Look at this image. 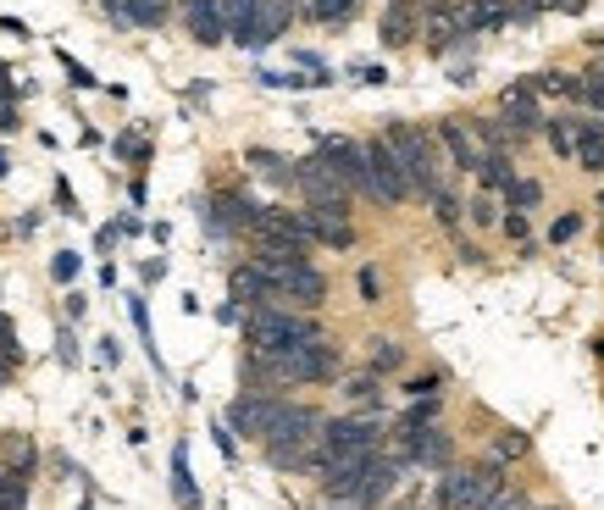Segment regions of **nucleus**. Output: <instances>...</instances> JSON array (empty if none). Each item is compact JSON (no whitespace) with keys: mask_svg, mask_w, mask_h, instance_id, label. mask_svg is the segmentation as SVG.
<instances>
[{"mask_svg":"<svg viewBox=\"0 0 604 510\" xmlns=\"http://www.w3.org/2000/svg\"><path fill=\"white\" fill-rule=\"evenodd\" d=\"M383 145L394 150V162H399L410 195H433V189H444V173H438V139H433L427 128H416V123H388V128H383Z\"/></svg>","mask_w":604,"mask_h":510,"instance_id":"nucleus-1","label":"nucleus"},{"mask_svg":"<svg viewBox=\"0 0 604 510\" xmlns=\"http://www.w3.org/2000/svg\"><path fill=\"white\" fill-rule=\"evenodd\" d=\"M244 339H250V355H278L289 344H305V339H322L316 316L305 311H283V305H256L244 316Z\"/></svg>","mask_w":604,"mask_h":510,"instance_id":"nucleus-2","label":"nucleus"},{"mask_svg":"<svg viewBox=\"0 0 604 510\" xmlns=\"http://www.w3.org/2000/svg\"><path fill=\"white\" fill-rule=\"evenodd\" d=\"M261 267V261H256ZM267 283H272V300H283V311H322L327 300V278L311 267V261H278V267H261Z\"/></svg>","mask_w":604,"mask_h":510,"instance_id":"nucleus-3","label":"nucleus"},{"mask_svg":"<svg viewBox=\"0 0 604 510\" xmlns=\"http://www.w3.org/2000/svg\"><path fill=\"white\" fill-rule=\"evenodd\" d=\"M294 184H300V195H305V211H322V217L350 222V189H344V178H339L322 156L294 162Z\"/></svg>","mask_w":604,"mask_h":510,"instance_id":"nucleus-4","label":"nucleus"},{"mask_svg":"<svg viewBox=\"0 0 604 510\" xmlns=\"http://www.w3.org/2000/svg\"><path fill=\"white\" fill-rule=\"evenodd\" d=\"M504 493V466L499 460H477L444 477V504L449 510H488Z\"/></svg>","mask_w":604,"mask_h":510,"instance_id":"nucleus-5","label":"nucleus"},{"mask_svg":"<svg viewBox=\"0 0 604 510\" xmlns=\"http://www.w3.org/2000/svg\"><path fill=\"white\" fill-rule=\"evenodd\" d=\"M361 150H366V195H372V200H383V206H405V200H410V184H405V173H399L394 150L383 145V134H377V139H366Z\"/></svg>","mask_w":604,"mask_h":510,"instance_id":"nucleus-6","label":"nucleus"},{"mask_svg":"<svg viewBox=\"0 0 604 510\" xmlns=\"http://www.w3.org/2000/svg\"><path fill=\"white\" fill-rule=\"evenodd\" d=\"M377 444H383V427L372 416H333V421H322V438H316L322 455H333V449H372L377 455Z\"/></svg>","mask_w":604,"mask_h":510,"instance_id":"nucleus-7","label":"nucleus"},{"mask_svg":"<svg viewBox=\"0 0 604 510\" xmlns=\"http://www.w3.org/2000/svg\"><path fill=\"white\" fill-rule=\"evenodd\" d=\"M433 139L444 145L449 167H460V173H477V167H482V156H488V145L477 139V128H471V123H460V117H444Z\"/></svg>","mask_w":604,"mask_h":510,"instance_id":"nucleus-8","label":"nucleus"},{"mask_svg":"<svg viewBox=\"0 0 604 510\" xmlns=\"http://www.w3.org/2000/svg\"><path fill=\"white\" fill-rule=\"evenodd\" d=\"M278 405H283L278 394H244V399L228 405V427L244 433V438H256V444H267V433L278 421Z\"/></svg>","mask_w":604,"mask_h":510,"instance_id":"nucleus-9","label":"nucleus"},{"mask_svg":"<svg viewBox=\"0 0 604 510\" xmlns=\"http://www.w3.org/2000/svg\"><path fill=\"white\" fill-rule=\"evenodd\" d=\"M316 156H322V162L344 178V189H350V195H366V150H361L355 139H339V134H333V139H322V145H316Z\"/></svg>","mask_w":604,"mask_h":510,"instance_id":"nucleus-10","label":"nucleus"},{"mask_svg":"<svg viewBox=\"0 0 604 510\" xmlns=\"http://www.w3.org/2000/svg\"><path fill=\"white\" fill-rule=\"evenodd\" d=\"M416 34L427 40V51H433V56H449V51L466 40V29H460V18H455L449 0H433V7L421 12V23H416Z\"/></svg>","mask_w":604,"mask_h":510,"instance_id":"nucleus-11","label":"nucleus"},{"mask_svg":"<svg viewBox=\"0 0 604 510\" xmlns=\"http://www.w3.org/2000/svg\"><path fill=\"white\" fill-rule=\"evenodd\" d=\"M294 12H300V0H261V12H256V34H250V51H261V45L283 40V34H289V23H294Z\"/></svg>","mask_w":604,"mask_h":510,"instance_id":"nucleus-12","label":"nucleus"},{"mask_svg":"<svg viewBox=\"0 0 604 510\" xmlns=\"http://www.w3.org/2000/svg\"><path fill=\"white\" fill-rule=\"evenodd\" d=\"M184 29L200 40V45H222V7L217 0H184Z\"/></svg>","mask_w":604,"mask_h":510,"instance_id":"nucleus-13","label":"nucleus"},{"mask_svg":"<svg viewBox=\"0 0 604 510\" xmlns=\"http://www.w3.org/2000/svg\"><path fill=\"white\" fill-rule=\"evenodd\" d=\"M499 112H504V117H510V123H521V128H527V134H532V128H543V123H549V117H543V101H538V95H532V90H527V84H510V90H504V95H499Z\"/></svg>","mask_w":604,"mask_h":510,"instance_id":"nucleus-14","label":"nucleus"},{"mask_svg":"<svg viewBox=\"0 0 604 510\" xmlns=\"http://www.w3.org/2000/svg\"><path fill=\"white\" fill-rule=\"evenodd\" d=\"M394 482H399V466L394 460H366V477H361V493H355V504L361 510H372V504H383L388 493H394Z\"/></svg>","mask_w":604,"mask_h":510,"instance_id":"nucleus-15","label":"nucleus"},{"mask_svg":"<svg viewBox=\"0 0 604 510\" xmlns=\"http://www.w3.org/2000/svg\"><path fill=\"white\" fill-rule=\"evenodd\" d=\"M222 7V34L233 40V45H244L250 51V34H256V12H261V0H217Z\"/></svg>","mask_w":604,"mask_h":510,"instance_id":"nucleus-16","label":"nucleus"},{"mask_svg":"<svg viewBox=\"0 0 604 510\" xmlns=\"http://www.w3.org/2000/svg\"><path fill=\"white\" fill-rule=\"evenodd\" d=\"M228 294H233V300H244V305H272V283H267V272H261L256 261L233 267V278H228Z\"/></svg>","mask_w":604,"mask_h":510,"instance_id":"nucleus-17","label":"nucleus"},{"mask_svg":"<svg viewBox=\"0 0 604 510\" xmlns=\"http://www.w3.org/2000/svg\"><path fill=\"white\" fill-rule=\"evenodd\" d=\"M416 23H421V18H416L410 0H394V7L383 12V45H388V51L410 45V40H416Z\"/></svg>","mask_w":604,"mask_h":510,"instance_id":"nucleus-18","label":"nucleus"},{"mask_svg":"<svg viewBox=\"0 0 604 510\" xmlns=\"http://www.w3.org/2000/svg\"><path fill=\"white\" fill-rule=\"evenodd\" d=\"M405 449H410V460H421V466H449V433H438V427H416V433L405 438Z\"/></svg>","mask_w":604,"mask_h":510,"instance_id":"nucleus-19","label":"nucleus"},{"mask_svg":"<svg viewBox=\"0 0 604 510\" xmlns=\"http://www.w3.org/2000/svg\"><path fill=\"white\" fill-rule=\"evenodd\" d=\"M571 139H576L582 173H604V123H571Z\"/></svg>","mask_w":604,"mask_h":510,"instance_id":"nucleus-20","label":"nucleus"},{"mask_svg":"<svg viewBox=\"0 0 604 510\" xmlns=\"http://www.w3.org/2000/svg\"><path fill=\"white\" fill-rule=\"evenodd\" d=\"M173 12V0H123V23L128 29H162Z\"/></svg>","mask_w":604,"mask_h":510,"instance_id":"nucleus-21","label":"nucleus"},{"mask_svg":"<svg viewBox=\"0 0 604 510\" xmlns=\"http://www.w3.org/2000/svg\"><path fill=\"white\" fill-rule=\"evenodd\" d=\"M527 90H532L538 101H543V95H554V101H560V95H565V101H582V79H576V73H538V79H527Z\"/></svg>","mask_w":604,"mask_h":510,"instance_id":"nucleus-22","label":"nucleus"},{"mask_svg":"<svg viewBox=\"0 0 604 510\" xmlns=\"http://www.w3.org/2000/svg\"><path fill=\"white\" fill-rule=\"evenodd\" d=\"M477 178H482V189H488V195H504V184L516 178V167H510V156H504V150H488V156H482V167H477Z\"/></svg>","mask_w":604,"mask_h":510,"instance_id":"nucleus-23","label":"nucleus"},{"mask_svg":"<svg viewBox=\"0 0 604 510\" xmlns=\"http://www.w3.org/2000/svg\"><path fill=\"white\" fill-rule=\"evenodd\" d=\"M173 493H178L184 510H200V488L189 482V455H184V444L173 449Z\"/></svg>","mask_w":604,"mask_h":510,"instance_id":"nucleus-24","label":"nucleus"},{"mask_svg":"<svg viewBox=\"0 0 604 510\" xmlns=\"http://www.w3.org/2000/svg\"><path fill=\"white\" fill-rule=\"evenodd\" d=\"M0 510H29V477L0 466Z\"/></svg>","mask_w":604,"mask_h":510,"instance_id":"nucleus-25","label":"nucleus"},{"mask_svg":"<svg viewBox=\"0 0 604 510\" xmlns=\"http://www.w3.org/2000/svg\"><path fill=\"white\" fill-rule=\"evenodd\" d=\"M538 200H543V189H538L532 178H510V184H504V206H510V211H532Z\"/></svg>","mask_w":604,"mask_h":510,"instance_id":"nucleus-26","label":"nucleus"},{"mask_svg":"<svg viewBox=\"0 0 604 510\" xmlns=\"http://www.w3.org/2000/svg\"><path fill=\"white\" fill-rule=\"evenodd\" d=\"M7 471H18V477H29L34 471V444H29V433H7Z\"/></svg>","mask_w":604,"mask_h":510,"instance_id":"nucleus-27","label":"nucleus"},{"mask_svg":"<svg viewBox=\"0 0 604 510\" xmlns=\"http://www.w3.org/2000/svg\"><path fill=\"white\" fill-rule=\"evenodd\" d=\"M355 12V0H305V18L311 23H344Z\"/></svg>","mask_w":604,"mask_h":510,"instance_id":"nucleus-28","label":"nucleus"},{"mask_svg":"<svg viewBox=\"0 0 604 510\" xmlns=\"http://www.w3.org/2000/svg\"><path fill=\"white\" fill-rule=\"evenodd\" d=\"M543 139H549V150L554 156H576V139H571V117H554V123H543Z\"/></svg>","mask_w":604,"mask_h":510,"instance_id":"nucleus-29","label":"nucleus"},{"mask_svg":"<svg viewBox=\"0 0 604 510\" xmlns=\"http://www.w3.org/2000/svg\"><path fill=\"white\" fill-rule=\"evenodd\" d=\"M344 394H350L355 405H377V399H383V383H377V372H361V377L344 383Z\"/></svg>","mask_w":604,"mask_h":510,"instance_id":"nucleus-30","label":"nucleus"},{"mask_svg":"<svg viewBox=\"0 0 604 510\" xmlns=\"http://www.w3.org/2000/svg\"><path fill=\"white\" fill-rule=\"evenodd\" d=\"M394 366H405V350L394 339H372V372H394Z\"/></svg>","mask_w":604,"mask_h":510,"instance_id":"nucleus-31","label":"nucleus"},{"mask_svg":"<svg viewBox=\"0 0 604 510\" xmlns=\"http://www.w3.org/2000/svg\"><path fill=\"white\" fill-rule=\"evenodd\" d=\"M521 455H527V433H516V427H510V433H499V438H493V460H499V466H504V460H521Z\"/></svg>","mask_w":604,"mask_h":510,"instance_id":"nucleus-32","label":"nucleus"},{"mask_svg":"<svg viewBox=\"0 0 604 510\" xmlns=\"http://www.w3.org/2000/svg\"><path fill=\"white\" fill-rule=\"evenodd\" d=\"M466 211H471V222H477V228H488V222H499V200H493L488 189H482V195H477V200H471Z\"/></svg>","mask_w":604,"mask_h":510,"instance_id":"nucleus-33","label":"nucleus"},{"mask_svg":"<svg viewBox=\"0 0 604 510\" xmlns=\"http://www.w3.org/2000/svg\"><path fill=\"white\" fill-rule=\"evenodd\" d=\"M355 289H361V300H366V305H377V300H383V278H377V267H361Z\"/></svg>","mask_w":604,"mask_h":510,"instance_id":"nucleus-34","label":"nucleus"},{"mask_svg":"<svg viewBox=\"0 0 604 510\" xmlns=\"http://www.w3.org/2000/svg\"><path fill=\"white\" fill-rule=\"evenodd\" d=\"M0 355L18 361V327H12V316H7V311H0Z\"/></svg>","mask_w":604,"mask_h":510,"instance_id":"nucleus-35","label":"nucleus"},{"mask_svg":"<svg viewBox=\"0 0 604 510\" xmlns=\"http://www.w3.org/2000/svg\"><path fill=\"white\" fill-rule=\"evenodd\" d=\"M538 12H554V0H516V23H532Z\"/></svg>","mask_w":604,"mask_h":510,"instance_id":"nucleus-36","label":"nucleus"},{"mask_svg":"<svg viewBox=\"0 0 604 510\" xmlns=\"http://www.w3.org/2000/svg\"><path fill=\"white\" fill-rule=\"evenodd\" d=\"M582 101H587V106H593V112L604 117V84H593V79H582Z\"/></svg>","mask_w":604,"mask_h":510,"instance_id":"nucleus-37","label":"nucleus"},{"mask_svg":"<svg viewBox=\"0 0 604 510\" xmlns=\"http://www.w3.org/2000/svg\"><path fill=\"white\" fill-rule=\"evenodd\" d=\"M576 228H582V222H576V217H560V222H554V228H549V239H554V244H565V239H571V233H576Z\"/></svg>","mask_w":604,"mask_h":510,"instance_id":"nucleus-38","label":"nucleus"},{"mask_svg":"<svg viewBox=\"0 0 604 510\" xmlns=\"http://www.w3.org/2000/svg\"><path fill=\"white\" fill-rule=\"evenodd\" d=\"M56 278H62V283H67V278H79V256H73V250H62V256H56Z\"/></svg>","mask_w":604,"mask_h":510,"instance_id":"nucleus-39","label":"nucleus"},{"mask_svg":"<svg viewBox=\"0 0 604 510\" xmlns=\"http://www.w3.org/2000/svg\"><path fill=\"white\" fill-rule=\"evenodd\" d=\"M504 233L521 244V239H527V217H521V211H510V217H504Z\"/></svg>","mask_w":604,"mask_h":510,"instance_id":"nucleus-40","label":"nucleus"},{"mask_svg":"<svg viewBox=\"0 0 604 510\" xmlns=\"http://www.w3.org/2000/svg\"><path fill=\"white\" fill-rule=\"evenodd\" d=\"M438 383H444V377H438V372H427V377H416V383H410V394H416V399H421V394H438Z\"/></svg>","mask_w":604,"mask_h":510,"instance_id":"nucleus-41","label":"nucleus"},{"mask_svg":"<svg viewBox=\"0 0 604 510\" xmlns=\"http://www.w3.org/2000/svg\"><path fill=\"white\" fill-rule=\"evenodd\" d=\"M12 128H18V106L0 101V134H12Z\"/></svg>","mask_w":604,"mask_h":510,"instance_id":"nucleus-42","label":"nucleus"},{"mask_svg":"<svg viewBox=\"0 0 604 510\" xmlns=\"http://www.w3.org/2000/svg\"><path fill=\"white\" fill-rule=\"evenodd\" d=\"M355 79H361V84H388V73H383V67H361Z\"/></svg>","mask_w":604,"mask_h":510,"instance_id":"nucleus-43","label":"nucleus"},{"mask_svg":"<svg viewBox=\"0 0 604 510\" xmlns=\"http://www.w3.org/2000/svg\"><path fill=\"white\" fill-rule=\"evenodd\" d=\"M554 7H560V12H571V18H576V12H587V0H554Z\"/></svg>","mask_w":604,"mask_h":510,"instance_id":"nucleus-44","label":"nucleus"},{"mask_svg":"<svg viewBox=\"0 0 604 510\" xmlns=\"http://www.w3.org/2000/svg\"><path fill=\"white\" fill-rule=\"evenodd\" d=\"M488 510H521V499H516V493H510V499H504V493H499V499H493V504H488Z\"/></svg>","mask_w":604,"mask_h":510,"instance_id":"nucleus-45","label":"nucleus"},{"mask_svg":"<svg viewBox=\"0 0 604 510\" xmlns=\"http://www.w3.org/2000/svg\"><path fill=\"white\" fill-rule=\"evenodd\" d=\"M0 383H12V361L7 355H0Z\"/></svg>","mask_w":604,"mask_h":510,"instance_id":"nucleus-46","label":"nucleus"},{"mask_svg":"<svg viewBox=\"0 0 604 510\" xmlns=\"http://www.w3.org/2000/svg\"><path fill=\"white\" fill-rule=\"evenodd\" d=\"M582 79H593V84H604V62H598V67H593V73H582Z\"/></svg>","mask_w":604,"mask_h":510,"instance_id":"nucleus-47","label":"nucleus"},{"mask_svg":"<svg viewBox=\"0 0 604 510\" xmlns=\"http://www.w3.org/2000/svg\"><path fill=\"white\" fill-rule=\"evenodd\" d=\"M593 350H598V355H604V339H598V344H593Z\"/></svg>","mask_w":604,"mask_h":510,"instance_id":"nucleus-48","label":"nucleus"}]
</instances>
